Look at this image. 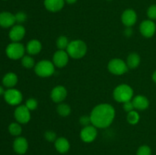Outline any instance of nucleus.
Instances as JSON below:
<instances>
[{
    "label": "nucleus",
    "mask_w": 156,
    "mask_h": 155,
    "mask_svg": "<svg viewBox=\"0 0 156 155\" xmlns=\"http://www.w3.org/2000/svg\"><path fill=\"white\" fill-rule=\"evenodd\" d=\"M91 125L97 129H106L109 127L115 118V109L108 103L98 104L93 108L91 114Z\"/></svg>",
    "instance_id": "f257e3e1"
},
{
    "label": "nucleus",
    "mask_w": 156,
    "mask_h": 155,
    "mask_svg": "<svg viewBox=\"0 0 156 155\" xmlns=\"http://www.w3.org/2000/svg\"><path fill=\"white\" fill-rule=\"evenodd\" d=\"M87 45L82 40H74L70 41L66 52L69 57L74 59H79L83 58L87 53Z\"/></svg>",
    "instance_id": "f03ea898"
},
{
    "label": "nucleus",
    "mask_w": 156,
    "mask_h": 155,
    "mask_svg": "<svg viewBox=\"0 0 156 155\" xmlns=\"http://www.w3.org/2000/svg\"><path fill=\"white\" fill-rule=\"evenodd\" d=\"M113 97L117 102L123 103L132 100L133 98V90L129 85L122 84L114 88Z\"/></svg>",
    "instance_id": "7ed1b4c3"
},
{
    "label": "nucleus",
    "mask_w": 156,
    "mask_h": 155,
    "mask_svg": "<svg viewBox=\"0 0 156 155\" xmlns=\"http://www.w3.org/2000/svg\"><path fill=\"white\" fill-rule=\"evenodd\" d=\"M55 67L56 66L53 62L49 60H41L35 65L34 71L39 77L48 78L54 74Z\"/></svg>",
    "instance_id": "20e7f679"
},
{
    "label": "nucleus",
    "mask_w": 156,
    "mask_h": 155,
    "mask_svg": "<svg viewBox=\"0 0 156 155\" xmlns=\"http://www.w3.org/2000/svg\"><path fill=\"white\" fill-rule=\"evenodd\" d=\"M25 47L19 42H12L7 46L5 50L8 57L13 60H18L24 56Z\"/></svg>",
    "instance_id": "39448f33"
},
{
    "label": "nucleus",
    "mask_w": 156,
    "mask_h": 155,
    "mask_svg": "<svg viewBox=\"0 0 156 155\" xmlns=\"http://www.w3.org/2000/svg\"><path fill=\"white\" fill-rule=\"evenodd\" d=\"M108 69L111 74L115 75H122L127 72L129 68L126 62L119 58H115L108 62Z\"/></svg>",
    "instance_id": "423d86ee"
},
{
    "label": "nucleus",
    "mask_w": 156,
    "mask_h": 155,
    "mask_svg": "<svg viewBox=\"0 0 156 155\" xmlns=\"http://www.w3.org/2000/svg\"><path fill=\"white\" fill-rule=\"evenodd\" d=\"M4 98L9 104L12 105V106H17L21 103L23 97L21 91H19L18 90L9 88L7 91H5Z\"/></svg>",
    "instance_id": "0eeeda50"
},
{
    "label": "nucleus",
    "mask_w": 156,
    "mask_h": 155,
    "mask_svg": "<svg viewBox=\"0 0 156 155\" xmlns=\"http://www.w3.org/2000/svg\"><path fill=\"white\" fill-rule=\"evenodd\" d=\"M98 136L97 128L93 125L85 126L80 132V138L85 143L93 142Z\"/></svg>",
    "instance_id": "6e6552de"
},
{
    "label": "nucleus",
    "mask_w": 156,
    "mask_h": 155,
    "mask_svg": "<svg viewBox=\"0 0 156 155\" xmlns=\"http://www.w3.org/2000/svg\"><path fill=\"white\" fill-rule=\"evenodd\" d=\"M14 115L17 122L21 124H26L30 120V111L25 105L18 106L15 109Z\"/></svg>",
    "instance_id": "1a4fd4ad"
},
{
    "label": "nucleus",
    "mask_w": 156,
    "mask_h": 155,
    "mask_svg": "<svg viewBox=\"0 0 156 155\" xmlns=\"http://www.w3.org/2000/svg\"><path fill=\"white\" fill-rule=\"evenodd\" d=\"M140 30L144 37L150 38L154 36L156 31V25L153 21L149 19L142 21L140 25Z\"/></svg>",
    "instance_id": "9d476101"
},
{
    "label": "nucleus",
    "mask_w": 156,
    "mask_h": 155,
    "mask_svg": "<svg viewBox=\"0 0 156 155\" xmlns=\"http://www.w3.org/2000/svg\"><path fill=\"white\" fill-rule=\"evenodd\" d=\"M69 56L66 50H58L53 56V63L57 68H63L68 64Z\"/></svg>",
    "instance_id": "9b49d317"
},
{
    "label": "nucleus",
    "mask_w": 156,
    "mask_h": 155,
    "mask_svg": "<svg viewBox=\"0 0 156 155\" xmlns=\"http://www.w3.org/2000/svg\"><path fill=\"white\" fill-rule=\"evenodd\" d=\"M121 21L126 27H133L137 21L136 12L132 9H126L122 13Z\"/></svg>",
    "instance_id": "f8f14e48"
},
{
    "label": "nucleus",
    "mask_w": 156,
    "mask_h": 155,
    "mask_svg": "<svg viewBox=\"0 0 156 155\" xmlns=\"http://www.w3.org/2000/svg\"><path fill=\"white\" fill-rule=\"evenodd\" d=\"M67 97V90L65 87L62 85H58L52 89L50 93L51 100L54 103H60L65 100Z\"/></svg>",
    "instance_id": "ddd939ff"
},
{
    "label": "nucleus",
    "mask_w": 156,
    "mask_h": 155,
    "mask_svg": "<svg viewBox=\"0 0 156 155\" xmlns=\"http://www.w3.org/2000/svg\"><path fill=\"white\" fill-rule=\"evenodd\" d=\"M25 35V28L21 24L13 26L9 31V38L13 42H19Z\"/></svg>",
    "instance_id": "4468645a"
},
{
    "label": "nucleus",
    "mask_w": 156,
    "mask_h": 155,
    "mask_svg": "<svg viewBox=\"0 0 156 155\" xmlns=\"http://www.w3.org/2000/svg\"><path fill=\"white\" fill-rule=\"evenodd\" d=\"M13 149L15 153L22 155L27 152L28 149V142L24 137H18L13 142Z\"/></svg>",
    "instance_id": "2eb2a0df"
},
{
    "label": "nucleus",
    "mask_w": 156,
    "mask_h": 155,
    "mask_svg": "<svg viewBox=\"0 0 156 155\" xmlns=\"http://www.w3.org/2000/svg\"><path fill=\"white\" fill-rule=\"evenodd\" d=\"M65 0H44L45 9L50 12H58L63 9Z\"/></svg>",
    "instance_id": "dca6fc26"
},
{
    "label": "nucleus",
    "mask_w": 156,
    "mask_h": 155,
    "mask_svg": "<svg viewBox=\"0 0 156 155\" xmlns=\"http://www.w3.org/2000/svg\"><path fill=\"white\" fill-rule=\"evenodd\" d=\"M16 22L15 15L9 12H2L0 13V26L8 28L15 24Z\"/></svg>",
    "instance_id": "f3484780"
},
{
    "label": "nucleus",
    "mask_w": 156,
    "mask_h": 155,
    "mask_svg": "<svg viewBox=\"0 0 156 155\" xmlns=\"http://www.w3.org/2000/svg\"><path fill=\"white\" fill-rule=\"evenodd\" d=\"M54 147L56 151L59 152V153H66L69 150L70 143L67 138L64 137H59L55 141Z\"/></svg>",
    "instance_id": "a211bd4d"
},
{
    "label": "nucleus",
    "mask_w": 156,
    "mask_h": 155,
    "mask_svg": "<svg viewBox=\"0 0 156 155\" xmlns=\"http://www.w3.org/2000/svg\"><path fill=\"white\" fill-rule=\"evenodd\" d=\"M134 109L137 110H145L149 106V101L147 97L143 95H137L132 99Z\"/></svg>",
    "instance_id": "6ab92c4d"
},
{
    "label": "nucleus",
    "mask_w": 156,
    "mask_h": 155,
    "mask_svg": "<svg viewBox=\"0 0 156 155\" xmlns=\"http://www.w3.org/2000/svg\"><path fill=\"white\" fill-rule=\"evenodd\" d=\"M25 50L30 56L37 55L42 50V44H41V43L38 40H30L27 43V46L25 47Z\"/></svg>",
    "instance_id": "aec40b11"
},
{
    "label": "nucleus",
    "mask_w": 156,
    "mask_h": 155,
    "mask_svg": "<svg viewBox=\"0 0 156 155\" xmlns=\"http://www.w3.org/2000/svg\"><path fill=\"white\" fill-rule=\"evenodd\" d=\"M18 83V76L13 72H9L3 77L2 84L6 88H12Z\"/></svg>",
    "instance_id": "412c9836"
},
{
    "label": "nucleus",
    "mask_w": 156,
    "mask_h": 155,
    "mask_svg": "<svg viewBox=\"0 0 156 155\" xmlns=\"http://www.w3.org/2000/svg\"><path fill=\"white\" fill-rule=\"evenodd\" d=\"M140 61L141 59L140 55L136 53H131L128 55L126 62L129 68H136L140 65Z\"/></svg>",
    "instance_id": "4be33fe9"
},
{
    "label": "nucleus",
    "mask_w": 156,
    "mask_h": 155,
    "mask_svg": "<svg viewBox=\"0 0 156 155\" xmlns=\"http://www.w3.org/2000/svg\"><path fill=\"white\" fill-rule=\"evenodd\" d=\"M56 111H57L58 114H59L60 116L66 117L70 115L72 109L69 105L64 103H59V105L57 106Z\"/></svg>",
    "instance_id": "5701e85b"
},
{
    "label": "nucleus",
    "mask_w": 156,
    "mask_h": 155,
    "mask_svg": "<svg viewBox=\"0 0 156 155\" xmlns=\"http://www.w3.org/2000/svg\"><path fill=\"white\" fill-rule=\"evenodd\" d=\"M140 115L137 111L135 109L131 112H127V115H126V121L130 125H136L137 123L140 122Z\"/></svg>",
    "instance_id": "b1692460"
},
{
    "label": "nucleus",
    "mask_w": 156,
    "mask_h": 155,
    "mask_svg": "<svg viewBox=\"0 0 156 155\" xmlns=\"http://www.w3.org/2000/svg\"><path fill=\"white\" fill-rule=\"evenodd\" d=\"M9 132L13 136H19L22 132V128L19 123H11L9 126Z\"/></svg>",
    "instance_id": "393cba45"
},
{
    "label": "nucleus",
    "mask_w": 156,
    "mask_h": 155,
    "mask_svg": "<svg viewBox=\"0 0 156 155\" xmlns=\"http://www.w3.org/2000/svg\"><path fill=\"white\" fill-rule=\"evenodd\" d=\"M69 43V39L65 36H59L56 40V46L58 50H66Z\"/></svg>",
    "instance_id": "a878e982"
},
{
    "label": "nucleus",
    "mask_w": 156,
    "mask_h": 155,
    "mask_svg": "<svg viewBox=\"0 0 156 155\" xmlns=\"http://www.w3.org/2000/svg\"><path fill=\"white\" fill-rule=\"evenodd\" d=\"M21 64L23 66L26 68H34L35 66V61L32 56H24L21 58Z\"/></svg>",
    "instance_id": "bb28decb"
},
{
    "label": "nucleus",
    "mask_w": 156,
    "mask_h": 155,
    "mask_svg": "<svg viewBox=\"0 0 156 155\" xmlns=\"http://www.w3.org/2000/svg\"><path fill=\"white\" fill-rule=\"evenodd\" d=\"M25 106H27V109L30 111L34 110L37 108L38 106V102L36 99L34 98H29L26 100Z\"/></svg>",
    "instance_id": "cd10ccee"
},
{
    "label": "nucleus",
    "mask_w": 156,
    "mask_h": 155,
    "mask_svg": "<svg viewBox=\"0 0 156 155\" xmlns=\"http://www.w3.org/2000/svg\"><path fill=\"white\" fill-rule=\"evenodd\" d=\"M136 155H152V150L148 145H142L138 148Z\"/></svg>",
    "instance_id": "c85d7f7f"
},
{
    "label": "nucleus",
    "mask_w": 156,
    "mask_h": 155,
    "mask_svg": "<svg viewBox=\"0 0 156 155\" xmlns=\"http://www.w3.org/2000/svg\"><path fill=\"white\" fill-rule=\"evenodd\" d=\"M44 138L49 142H55L57 137H56V132L51 130H48L44 133Z\"/></svg>",
    "instance_id": "c756f323"
},
{
    "label": "nucleus",
    "mask_w": 156,
    "mask_h": 155,
    "mask_svg": "<svg viewBox=\"0 0 156 155\" xmlns=\"http://www.w3.org/2000/svg\"><path fill=\"white\" fill-rule=\"evenodd\" d=\"M147 16L150 20H156V5H152L147 10Z\"/></svg>",
    "instance_id": "7c9ffc66"
},
{
    "label": "nucleus",
    "mask_w": 156,
    "mask_h": 155,
    "mask_svg": "<svg viewBox=\"0 0 156 155\" xmlns=\"http://www.w3.org/2000/svg\"><path fill=\"white\" fill-rule=\"evenodd\" d=\"M15 16L16 22H18V24H21V23L25 22L27 18V15L24 12H18L16 15H15Z\"/></svg>",
    "instance_id": "2f4dec72"
},
{
    "label": "nucleus",
    "mask_w": 156,
    "mask_h": 155,
    "mask_svg": "<svg viewBox=\"0 0 156 155\" xmlns=\"http://www.w3.org/2000/svg\"><path fill=\"white\" fill-rule=\"evenodd\" d=\"M79 123L83 127L91 125V117H90V115H82V116H81V118L79 119Z\"/></svg>",
    "instance_id": "473e14b6"
},
{
    "label": "nucleus",
    "mask_w": 156,
    "mask_h": 155,
    "mask_svg": "<svg viewBox=\"0 0 156 155\" xmlns=\"http://www.w3.org/2000/svg\"><path fill=\"white\" fill-rule=\"evenodd\" d=\"M123 109L126 111V112H129L131 111L134 110V106L132 100H129V101L125 102V103H123Z\"/></svg>",
    "instance_id": "72a5a7b5"
},
{
    "label": "nucleus",
    "mask_w": 156,
    "mask_h": 155,
    "mask_svg": "<svg viewBox=\"0 0 156 155\" xmlns=\"http://www.w3.org/2000/svg\"><path fill=\"white\" fill-rule=\"evenodd\" d=\"M133 34V30L131 27H126L124 30V35L126 36H130Z\"/></svg>",
    "instance_id": "f704fd0d"
},
{
    "label": "nucleus",
    "mask_w": 156,
    "mask_h": 155,
    "mask_svg": "<svg viewBox=\"0 0 156 155\" xmlns=\"http://www.w3.org/2000/svg\"><path fill=\"white\" fill-rule=\"evenodd\" d=\"M77 1L78 0H65V2H66L67 4L73 5V4H75Z\"/></svg>",
    "instance_id": "c9c22d12"
},
{
    "label": "nucleus",
    "mask_w": 156,
    "mask_h": 155,
    "mask_svg": "<svg viewBox=\"0 0 156 155\" xmlns=\"http://www.w3.org/2000/svg\"><path fill=\"white\" fill-rule=\"evenodd\" d=\"M152 80H153V81L156 84V70L155 71H154L153 74H152Z\"/></svg>",
    "instance_id": "e433bc0d"
},
{
    "label": "nucleus",
    "mask_w": 156,
    "mask_h": 155,
    "mask_svg": "<svg viewBox=\"0 0 156 155\" xmlns=\"http://www.w3.org/2000/svg\"><path fill=\"white\" fill-rule=\"evenodd\" d=\"M5 94V91H4V89L2 88V87L0 86V96L2 95V94Z\"/></svg>",
    "instance_id": "4c0bfd02"
},
{
    "label": "nucleus",
    "mask_w": 156,
    "mask_h": 155,
    "mask_svg": "<svg viewBox=\"0 0 156 155\" xmlns=\"http://www.w3.org/2000/svg\"><path fill=\"white\" fill-rule=\"evenodd\" d=\"M108 1H112V0H108Z\"/></svg>",
    "instance_id": "58836bf2"
}]
</instances>
